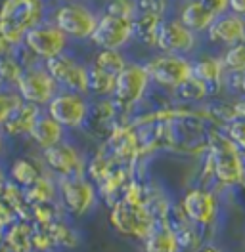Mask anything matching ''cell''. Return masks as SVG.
I'll use <instances>...</instances> for the list:
<instances>
[{"label":"cell","instance_id":"obj_1","mask_svg":"<svg viewBox=\"0 0 245 252\" xmlns=\"http://www.w3.org/2000/svg\"><path fill=\"white\" fill-rule=\"evenodd\" d=\"M205 147H207V176H211L220 188H244V151L222 130H211Z\"/></svg>","mask_w":245,"mask_h":252},{"label":"cell","instance_id":"obj_2","mask_svg":"<svg viewBox=\"0 0 245 252\" xmlns=\"http://www.w3.org/2000/svg\"><path fill=\"white\" fill-rule=\"evenodd\" d=\"M48 12L46 0H0V32L8 42L19 46L25 34L48 17Z\"/></svg>","mask_w":245,"mask_h":252},{"label":"cell","instance_id":"obj_3","mask_svg":"<svg viewBox=\"0 0 245 252\" xmlns=\"http://www.w3.org/2000/svg\"><path fill=\"white\" fill-rule=\"evenodd\" d=\"M100 10L88 4L86 0L79 2H54L50 6L48 19H52L61 31L67 34L71 42H90L94 29L98 25Z\"/></svg>","mask_w":245,"mask_h":252},{"label":"cell","instance_id":"obj_4","mask_svg":"<svg viewBox=\"0 0 245 252\" xmlns=\"http://www.w3.org/2000/svg\"><path fill=\"white\" fill-rule=\"evenodd\" d=\"M152 79L148 75V69L144 63L128 62V65L117 75L115 80V90H113V103L117 105L119 115H128L136 109L138 105L146 99L150 92Z\"/></svg>","mask_w":245,"mask_h":252},{"label":"cell","instance_id":"obj_5","mask_svg":"<svg viewBox=\"0 0 245 252\" xmlns=\"http://www.w3.org/2000/svg\"><path fill=\"white\" fill-rule=\"evenodd\" d=\"M98 188L86 176L58 178V203L73 218L88 216L98 205Z\"/></svg>","mask_w":245,"mask_h":252},{"label":"cell","instance_id":"obj_6","mask_svg":"<svg viewBox=\"0 0 245 252\" xmlns=\"http://www.w3.org/2000/svg\"><path fill=\"white\" fill-rule=\"evenodd\" d=\"M144 65L148 69L152 84L168 92H174L184 80L192 77V60L188 56L157 52L150 56Z\"/></svg>","mask_w":245,"mask_h":252},{"label":"cell","instance_id":"obj_7","mask_svg":"<svg viewBox=\"0 0 245 252\" xmlns=\"http://www.w3.org/2000/svg\"><path fill=\"white\" fill-rule=\"evenodd\" d=\"M44 109L65 130H81L86 126L88 119H90L92 101L86 94L60 88V92L50 99V103Z\"/></svg>","mask_w":245,"mask_h":252},{"label":"cell","instance_id":"obj_8","mask_svg":"<svg viewBox=\"0 0 245 252\" xmlns=\"http://www.w3.org/2000/svg\"><path fill=\"white\" fill-rule=\"evenodd\" d=\"M109 223L119 235L144 241L157 221L144 205H128L122 199H117L109 205Z\"/></svg>","mask_w":245,"mask_h":252},{"label":"cell","instance_id":"obj_9","mask_svg":"<svg viewBox=\"0 0 245 252\" xmlns=\"http://www.w3.org/2000/svg\"><path fill=\"white\" fill-rule=\"evenodd\" d=\"M21 44L44 63L48 60H52V58L63 54V52L71 50L73 42L67 38V34L61 31L52 19L46 17L44 21H41L39 25H35L25 34V38H23Z\"/></svg>","mask_w":245,"mask_h":252},{"label":"cell","instance_id":"obj_10","mask_svg":"<svg viewBox=\"0 0 245 252\" xmlns=\"http://www.w3.org/2000/svg\"><path fill=\"white\" fill-rule=\"evenodd\" d=\"M44 67L61 90H71L88 95V63L82 62L75 52L67 50L44 62Z\"/></svg>","mask_w":245,"mask_h":252},{"label":"cell","instance_id":"obj_11","mask_svg":"<svg viewBox=\"0 0 245 252\" xmlns=\"http://www.w3.org/2000/svg\"><path fill=\"white\" fill-rule=\"evenodd\" d=\"M136 42L134 38V21L122 17L109 16L100 10L98 25L94 29L90 44L94 48H109V50H128Z\"/></svg>","mask_w":245,"mask_h":252},{"label":"cell","instance_id":"obj_12","mask_svg":"<svg viewBox=\"0 0 245 252\" xmlns=\"http://www.w3.org/2000/svg\"><path fill=\"white\" fill-rule=\"evenodd\" d=\"M41 157L46 170L56 178H69V176H86V160L81 147L69 140L48 147L41 151Z\"/></svg>","mask_w":245,"mask_h":252},{"label":"cell","instance_id":"obj_13","mask_svg":"<svg viewBox=\"0 0 245 252\" xmlns=\"http://www.w3.org/2000/svg\"><path fill=\"white\" fill-rule=\"evenodd\" d=\"M15 90L23 101L44 109L50 103V99L60 92V86L54 80V77L48 73L44 63H41V65H35L23 71L19 82L15 84Z\"/></svg>","mask_w":245,"mask_h":252},{"label":"cell","instance_id":"obj_14","mask_svg":"<svg viewBox=\"0 0 245 252\" xmlns=\"http://www.w3.org/2000/svg\"><path fill=\"white\" fill-rule=\"evenodd\" d=\"M180 208L192 223H196L201 231H207L213 227L218 218L220 203L213 189L199 186V188L188 189L184 193L180 199Z\"/></svg>","mask_w":245,"mask_h":252},{"label":"cell","instance_id":"obj_15","mask_svg":"<svg viewBox=\"0 0 245 252\" xmlns=\"http://www.w3.org/2000/svg\"><path fill=\"white\" fill-rule=\"evenodd\" d=\"M199 48V34L188 29L178 17H165L161 31L157 36V52L165 54H178V56H192Z\"/></svg>","mask_w":245,"mask_h":252},{"label":"cell","instance_id":"obj_16","mask_svg":"<svg viewBox=\"0 0 245 252\" xmlns=\"http://www.w3.org/2000/svg\"><path fill=\"white\" fill-rule=\"evenodd\" d=\"M207 40L214 46L228 48L245 40V17L236 16L232 12L214 17L211 27L207 29Z\"/></svg>","mask_w":245,"mask_h":252},{"label":"cell","instance_id":"obj_17","mask_svg":"<svg viewBox=\"0 0 245 252\" xmlns=\"http://www.w3.org/2000/svg\"><path fill=\"white\" fill-rule=\"evenodd\" d=\"M192 75L209 88L211 95L218 94L224 86V80H226V71L222 67L220 56H213V54L196 56L192 60Z\"/></svg>","mask_w":245,"mask_h":252},{"label":"cell","instance_id":"obj_18","mask_svg":"<svg viewBox=\"0 0 245 252\" xmlns=\"http://www.w3.org/2000/svg\"><path fill=\"white\" fill-rule=\"evenodd\" d=\"M29 140L35 143L37 149L44 151L48 147H54L63 140H67V130L56 119H52L46 111H42L33 126V130H31Z\"/></svg>","mask_w":245,"mask_h":252},{"label":"cell","instance_id":"obj_19","mask_svg":"<svg viewBox=\"0 0 245 252\" xmlns=\"http://www.w3.org/2000/svg\"><path fill=\"white\" fill-rule=\"evenodd\" d=\"M42 109L23 101L17 109L14 111V115L6 121V125L2 126L0 130L4 132V136L8 140H21V138H29L31 130L37 123V119L41 117Z\"/></svg>","mask_w":245,"mask_h":252},{"label":"cell","instance_id":"obj_20","mask_svg":"<svg viewBox=\"0 0 245 252\" xmlns=\"http://www.w3.org/2000/svg\"><path fill=\"white\" fill-rule=\"evenodd\" d=\"M6 170H8V180H12L19 188H29L42 174L48 172L42 157H15Z\"/></svg>","mask_w":245,"mask_h":252},{"label":"cell","instance_id":"obj_21","mask_svg":"<svg viewBox=\"0 0 245 252\" xmlns=\"http://www.w3.org/2000/svg\"><path fill=\"white\" fill-rule=\"evenodd\" d=\"M132 168H134V166H130V164H117L111 172L107 174L106 180H102V182L96 186V188H98V197L104 199L107 205H111V203H115L117 199H121L124 186L134 178Z\"/></svg>","mask_w":245,"mask_h":252},{"label":"cell","instance_id":"obj_22","mask_svg":"<svg viewBox=\"0 0 245 252\" xmlns=\"http://www.w3.org/2000/svg\"><path fill=\"white\" fill-rule=\"evenodd\" d=\"M167 16L155 14V12H138L136 19H134V38L138 44L155 50L157 44V36L161 31V25Z\"/></svg>","mask_w":245,"mask_h":252},{"label":"cell","instance_id":"obj_23","mask_svg":"<svg viewBox=\"0 0 245 252\" xmlns=\"http://www.w3.org/2000/svg\"><path fill=\"white\" fill-rule=\"evenodd\" d=\"M176 17L182 21L188 29H192L198 34H205L216 16L213 12H209L207 8H203L201 4L194 2V0H184L182 4L178 6V16Z\"/></svg>","mask_w":245,"mask_h":252},{"label":"cell","instance_id":"obj_24","mask_svg":"<svg viewBox=\"0 0 245 252\" xmlns=\"http://www.w3.org/2000/svg\"><path fill=\"white\" fill-rule=\"evenodd\" d=\"M23 197L29 206L58 203V178L44 172L29 188H23Z\"/></svg>","mask_w":245,"mask_h":252},{"label":"cell","instance_id":"obj_25","mask_svg":"<svg viewBox=\"0 0 245 252\" xmlns=\"http://www.w3.org/2000/svg\"><path fill=\"white\" fill-rule=\"evenodd\" d=\"M33 231L35 223L27 220H17L4 231V245L6 252H33Z\"/></svg>","mask_w":245,"mask_h":252},{"label":"cell","instance_id":"obj_26","mask_svg":"<svg viewBox=\"0 0 245 252\" xmlns=\"http://www.w3.org/2000/svg\"><path fill=\"white\" fill-rule=\"evenodd\" d=\"M144 252H180L178 241L174 231L170 229L167 221H159L155 223L150 235L146 237L144 241Z\"/></svg>","mask_w":245,"mask_h":252},{"label":"cell","instance_id":"obj_27","mask_svg":"<svg viewBox=\"0 0 245 252\" xmlns=\"http://www.w3.org/2000/svg\"><path fill=\"white\" fill-rule=\"evenodd\" d=\"M128 62L130 58L126 56L124 50H109V48H94V54L88 60L90 65L107 73H113V75H119L128 65Z\"/></svg>","mask_w":245,"mask_h":252},{"label":"cell","instance_id":"obj_28","mask_svg":"<svg viewBox=\"0 0 245 252\" xmlns=\"http://www.w3.org/2000/svg\"><path fill=\"white\" fill-rule=\"evenodd\" d=\"M42 227L48 229L56 249L71 251V249H77L81 245V233L65 218H60V220L52 221L50 225H42Z\"/></svg>","mask_w":245,"mask_h":252},{"label":"cell","instance_id":"obj_29","mask_svg":"<svg viewBox=\"0 0 245 252\" xmlns=\"http://www.w3.org/2000/svg\"><path fill=\"white\" fill-rule=\"evenodd\" d=\"M115 80L117 75L102 71L88 63V95H94L96 99L111 97L115 90Z\"/></svg>","mask_w":245,"mask_h":252},{"label":"cell","instance_id":"obj_30","mask_svg":"<svg viewBox=\"0 0 245 252\" xmlns=\"http://www.w3.org/2000/svg\"><path fill=\"white\" fill-rule=\"evenodd\" d=\"M117 164H119V162L107 153L106 147H102L94 157L86 160V178L92 180V182L98 186L102 180H106L107 174L111 172Z\"/></svg>","mask_w":245,"mask_h":252},{"label":"cell","instance_id":"obj_31","mask_svg":"<svg viewBox=\"0 0 245 252\" xmlns=\"http://www.w3.org/2000/svg\"><path fill=\"white\" fill-rule=\"evenodd\" d=\"M172 94L176 95V99H178L180 103H186V105H190V103H199V101H203V99H207V97L211 95L209 94V88H207L199 79H196L194 75L188 80H184L182 84H180Z\"/></svg>","mask_w":245,"mask_h":252},{"label":"cell","instance_id":"obj_32","mask_svg":"<svg viewBox=\"0 0 245 252\" xmlns=\"http://www.w3.org/2000/svg\"><path fill=\"white\" fill-rule=\"evenodd\" d=\"M25 67L19 63L15 58V52L10 56L0 58V84L6 88H15V84L19 82L21 75H23Z\"/></svg>","mask_w":245,"mask_h":252},{"label":"cell","instance_id":"obj_33","mask_svg":"<svg viewBox=\"0 0 245 252\" xmlns=\"http://www.w3.org/2000/svg\"><path fill=\"white\" fill-rule=\"evenodd\" d=\"M220 62H222V67H224L226 75H234V73L245 71V40L226 48L222 52V56H220Z\"/></svg>","mask_w":245,"mask_h":252},{"label":"cell","instance_id":"obj_34","mask_svg":"<svg viewBox=\"0 0 245 252\" xmlns=\"http://www.w3.org/2000/svg\"><path fill=\"white\" fill-rule=\"evenodd\" d=\"M102 12H106L109 16L134 21L140 12V6H138V0H107L102 4Z\"/></svg>","mask_w":245,"mask_h":252},{"label":"cell","instance_id":"obj_35","mask_svg":"<svg viewBox=\"0 0 245 252\" xmlns=\"http://www.w3.org/2000/svg\"><path fill=\"white\" fill-rule=\"evenodd\" d=\"M23 103L15 88L0 86V128L6 125V121L14 115V111Z\"/></svg>","mask_w":245,"mask_h":252},{"label":"cell","instance_id":"obj_36","mask_svg":"<svg viewBox=\"0 0 245 252\" xmlns=\"http://www.w3.org/2000/svg\"><path fill=\"white\" fill-rule=\"evenodd\" d=\"M220 130L245 153V121L244 119H236V121H232L228 125L220 126Z\"/></svg>","mask_w":245,"mask_h":252},{"label":"cell","instance_id":"obj_37","mask_svg":"<svg viewBox=\"0 0 245 252\" xmlns=\"http://www.w3.org/2000/svg\"><path fill=\"white\" fill-rule=\"evenodd\" d=\"M56 249L54 241L48 233V229L42 225H35L33 231V252H52Z\"/></svg>","mask_w":245,"mask_h":252},{"label":"cell","instance_id":"obj_38","mask_svg":"<svg viewBox=\"0 0 245 252\" xmlns=\"http://www.w3.org/2000/svg\"><path fill=\"white\" fill-rule=\"evenodd\" d=\"M17 220H19V216H17L14 206H10L8 203L0 201V229L6 231V229H8L10 225H14Z\"/></svg>","mask_w":245,"mask_h":252},{"label":"cell","instance_id":"obj_39","mask_svg":"<svg viewBox=\"0 0 245 252\" xmlns=\"http://www.w3.org/2000/svg\"><path fill=\"white\" fill-rule=\"evenodd\" d=\"M224 86H228L230 90H234L236 94L245 97V71L242 73H234V75H226Z\"/></svg>","mask_w":245,"mask_h":252},{"label":"cell","instance_id":"obj_40","mask_svg":"<svg viewBox=\"0 0 245 252\" xmlns=\"http://www.w3.org/2000/svg\"><path fill=\"white\" fill-rule=\"evenodd\" d=\"M201 4L203 8H207L209 12H213L214 16H220V14H226L228 12V0H194Z\"/></svg>","mask_w":245,"mask_h":252},{"label":"cell","instance_id":"obj_41","mask_svg":"<svg viewBox=\"0 0 245 252\" xmlns=\"http://www.w3.org/2000/svg\"><path fill=\"white\" fill-rule=\"evenodd\" d=\"M228 12L245 17V0H228Z\"/></svg>","mask_w":245,"mask_h":252},{"label":"cell","instance_id":"obj_42","mask_svg":"<svg viewBox=\"0 0 245 252\" xmlns=\"http://www.w3.org/2000/svg\"><path fill=\"white\" fill-rule=\"evenodd\" d=\"M15 48L12 42H8L6 38H4V34L0 32V58H4V56H10V54H14Z\"/></svg>","mask_w":245,"mask_h":252},{"label":"cell","instance_id":"obj_43","mask_svg":"<svg viewBox=\"0 0 245 252\" xmlns=\"http://www.w3.org/2000/svg\"><path fill=\"white\" fill-rule=\"evenodd\" d=\"M234 107H236V115L238 119H244L245 121V97H240L234 101Z\"/></svg>","mask_w":245,"mask_h":252},{"label":"cell","instance_id":"obj_44","mask_svg":"<svg viewBox=\"0 0 245 252\" xmlns=\"http://www.w3.org/2000/svg\"><path fill=\"white\" fill-rule=\"evenodd\" d=\"M192 252H222L216 245H213V243H201L198 249H194Z\"/></svg>","mask_w":245,"mask_h":252},{"label":"cell","instance_id":"obj_45","mask_svg":"<svg viewBox=\"0 0 245 252\" xmlns=\"http://www.w3.org/2000/svg\"><path fill=\"white\" fill-rule=\"evenodd\" d=\"M6 153H8V138H6L4 132L0 130V158H4Z\"/></svg>","mask_w":245,"mask_h":252},{"label":"cell","instance_id":"obj_46","mask_svg":"<svg viewBox=\"0 0 245 252\" xmlns=\"http://www.w3.org/2000/svg\"><path fill=\"white\" fill-rule=\"evenodd\" d=\"M6 180H8V170H6V166L0 164V184L6 182Z\"/></svg>","mask_w":245,"mask_h":252},{"label":"cell","instance_id":"obj_47","mask_svg":"<svg viewBox=\"0 0 245 252\" xmlns=\"http://www.w3.org/2000/svg\"><path fill=\"white\" fill-rule=\"evenodd\" d=\"M4 245V229H0V247Z\"/></svg>","mask_w":245,"mask_h":252},{"label":"cell","instance_id":"obj_48","mask_svg":"<svg viewBox=\"0 0 245 252\" xmlns=\"http://www.w3.org/2000/svg\"><path fill=\"white\" fill-rule=\"evenodd\" d=\"M54 2H61L63 4V2H79V0H54Z\"/></svg>","mask_w":245,"mask_h":252},{"label":"cell","instance_id":"obj_49","mask_svg":"<svg viewBox=\"0 0 245 252\" xmlns=\"http://www.w3.org/2000/svg\"><path fill=\"white\" fill-rule=\"evenodd\" d=\"M92 2H96V4H104V2H107V0H92Z\"/></svg>","mask_w":245,"mask_h":252},{"label":"cell","instance_id":"obj_50","mask_svg":"<svg viewBox=\"0 0 245 252\" xmlns=\"http://www.w3.org/2000/svg\"><path fill=\"white\" fill-rule=\"evenodd\" d=\"M2 186H4V182L0 184V201H2Z\"/></svg>","mask_w":245,"mask_h":252},{"label":"cell","instance_id":"obj_51","mask_svg":"<svg viewBox=\"0 0 245 252\" xmlns=\"http://www.w3.org/2000/svg\"><path fill=\"white\" fill-rule=\"evenodd\" d=\"M0 252H6V251H4V249H2V247H0Z\"/></svg>","mask_w":245,"mask_h":252},{"label":"cell","instance_id":"obj_52","mask_svg":"<svg viewBox=\"0 0 245 252\" xmlns=\"http://www.w3.org/2000/svg\"><path fill=\"white\" fill-rule=\"evenodd\" d=\"M46 2H48V4H50V2H52V0H46Z\"/></svg>","mask_w":245,"mask_h":252},{"label":"cell","instance_id":"obj_53","mask_svg":"<svg viewBox=\"0 0 245 252\" xmlns=\"http://www.w3.org/2000/svg\"><path fill=\"white\" fill-rule=\"evenodd\" d=\"M163 2H170V0H163Z\"/></svg>","mask_w":245,"mask_h":252},{"label":"cell","instance_id":"obj_54","mask_svg":"<svg viewBox=\"0 0 245 252\" xmlns=\"http://www.w3.org/2000/svg\"><path fill=\"white\" fill-rule=\"evenodd\" d=\"M0 86H2V84H0Z\"/></svg>","mask_w":245,"mask_h":252}]
</instances>
